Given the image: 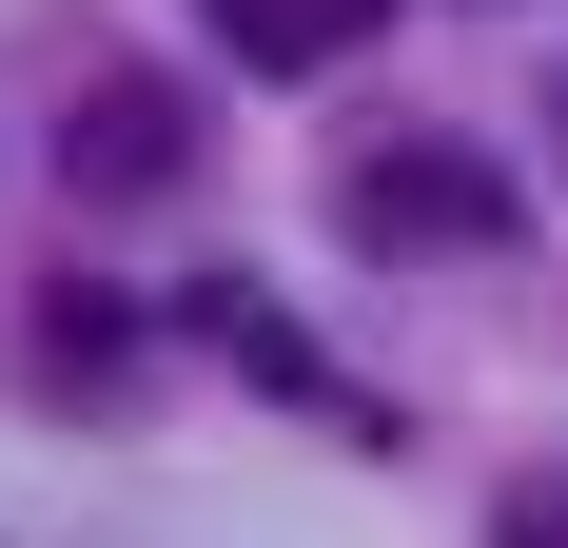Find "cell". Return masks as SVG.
<instances>
[{
    "label": "cell",
    "instance_id": "7a4b0ae2",
    "mask_svg": "<svg viewBox=\"0 0 568 548\" xmlns=\"http://www.w3.org/2000/svg\"><path fill=\"white\" fill-rule=\"evenodd\" d=\"M176 138H196V118H176V79H99V99H79V196H158Z\"/></svg>",
    "mask_w": 568,
    "mask_h": 548
},
{
    "label": "cell",
    "instance_id": "6da1fadb",
    "mask_svg": "<svg viewBox=\"0 0 568 548\" xmlns=\"http://www.w3.org/2000/svg\"><path fill=\"white\" fill-rule=\"evenodd\" d=\"M529 196H510V158H470V138H373V158L334 176V235L353 255H490Z\"/></svg>",
    "mask_w": 568,
    "mask_h": 548
},
{
    "label": "cell",
    "instance_id": "5b68a950",
    "mask_svg": "<svg viewBox=\"0 0 568 548\" xmlns=\"http://www.w3.org/2000/svg\"><path fill=\"white\" fill-rule=\"evenodd\" d=\"M549 158H568V79H549Z\"/></svg>",
    "mask_w": 568,
    "mask_h": 548
},
{
    "label": "cell",
    "instance_id": "3957f363",
    "mask_svg": "<svg viewBox=\"0 0 568 548\" xmlns=\"http://www.w3.org/2000/svg\"><path fill=\"white\" fill-rule=\"evenodd\" d=\"M196 333H216V353H235V373H255V392H334V373H314V353H294V314H275V294H255V274H216V294H196Z\"/></svg>",
    "mask_w": 568,
    "mask_h": 548
},
{
    "label": "cell",
    "instance_id": "277c9868",
    "mask_svg": "<svg viewBox=\"0 0 568 548\" xmlns=\"http://www.w3.org/2000/svg\"><path fill=\"white\" fill-rule=\"evenodd\" d=\"M490 548H568V470H529V490H510V529H490Z\"/></svg>",
    "mask_w": 568,
    "mask_h": 548
}]
</instances>
